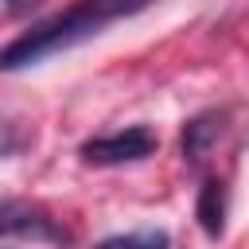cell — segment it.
<instances>
[{
	"instance_id": "obj_1",
	"label": "cell",
	"mask_w": 249,
	"mask_h": 249,
	"mask_svg": "<svg viewBox=\"0 0 249 249\" xmlns=\"http://www.w3.org/2000/svg\"><path fill=\"white\" fill-rule=\"evenodd\" d=\"M156 0H78L74 8L35 23L31 31L16 35L4 51H0V70H27L58 51H70L93 35H101L109 23L117 19H128L144 8H152Z\"/></svg>"
},
{
	"instance_id": "obj_2",
	"label": "cell",
	"mask_w": 249,
	"mask_h": 249,
	"mask_svg": "<svg viewBox=\"0 0 249 249\" xmlns=\"http://www.w3.org/2000/svg\"><path fill=\"white\" fill-rule=\"evenodd\" d=\"M156 132L144 128V124H132V128H121V132H109V136H93L82 144V160L93 163V167H121V163H136V160H148L156 152Z\"/></svg>"
},
{
	"instance_id": "obj_3",
	"label": "cell",
	"mask_w": 249,
	"mask_h": 249,
	"mask_svg": "<svg viewBox=\"0 0 249 249\" xmlns=\"http://www.w3.org/2000/svg\"><path fill=\"white\" fill-rule=\"evenodd\" d=\"M0 237H39V241H66V230L54 218L23 198H0Z\"/></svg>"
},
{
	"instance_id": "obj_4",
	"label": "cell",
	"mask_w": 249,
	"mask_h": 249,
	"mask_svg": "<svg viewBox=\"0 0 249 249\" xmlns=\"http://www.w3.org/2000/svg\"><path fill=\"white\" fill-rule=\"evenodd\" d=\"M195 218H198V226H202V233L210 241H218L226 233V183L222 179H202L198 202H195Z\"/></svg>"
},
{
	"instance_id": "obj_5",
	"label": "cell",
	"mask_w": 249,
	"mask_h": 249,
	"mask_svg": "<svg viewBox=\"0 0 249 249\" xmlns=\"http://www.w3.org/2000/svg\"><path fill=\"white\" fill-rule=\"evenodd\" d=\"M222 121H226L222 113H202V117L187 121V128H183V160L202 163V160L210 156V148L218 144V136L226 132Z\"/></svg>"
},
{
	"instance_id": "obj_6",
	"label": "cell",
	"mask_w": 249,
	"mask_h": 249,
	"mask_svg": "<svg viewBox=\"0 0 249 249\" xmlns=\"http://www.w3.org/2000/svg\"><path fill=\"white\" fill-rule=\"evenodd\" d=\"M171 237L163 230H136V233H117V237H105L97 249H167Z\"/></svg>"
},
{
	"instance_id": "obj_7",
	"label": "cell",
	"mask_w": 249,
	"mask_h": 249,
	"mask_svg": "<svg viewBox=\"0 0 249 249\" xmlns=\"http://www.w3.org/2000/svg\"><path fill=\"white\" fill-rule=\"evenodd\" d=\"M23 144H27V132L8 113H0V156H16V152H23Z\"/></svg>"
},
{
	"instance_id": "obj_8",
	"label": "cell",
	"mask_w": 249,
	"mask_h": 249,
	"mask_svg": "<svg viewBox=\"0 0 249 249\" xmlns=\"http://www.w3.org/2000/svg\"><path fill=\"white\" fill-rule=\"evenodd\" d=\"M43 0H4V12L8 16H27L31 8H39Z\"/></svg>"
}]
</instances>
